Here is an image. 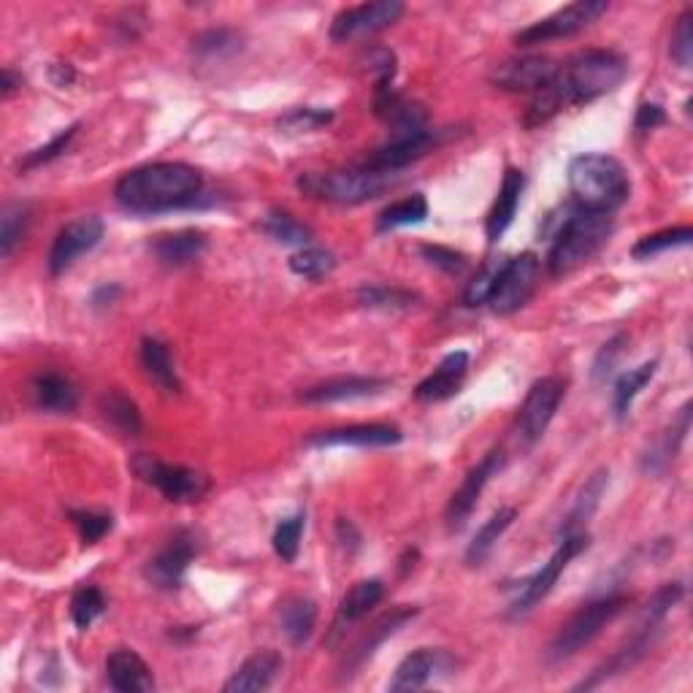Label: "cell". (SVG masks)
Here are the masks:
<instances>
[{"label":"cell","instance_id":"obj_40","mask_svg":"<svg viewBox=\"0 0 693 693\" xmlns=\"http://www.w3.org/2000/svg\"><path fill=\"white\" fill-rule=\"evenodd\" d=\"M691 239H693V230L689 228V225H683V228H666V230H659V234H651V236H645V239L636 241L632 255L636 260H651L655 258V255L666 253V249L689 247Z\"/></svg>","mask_w":693,"mask_h":693},{"label":"cell","instance_id":"obj_24","mask_svg":"<svg viewBox=\"0 0 693 693\" xmlns=\"http://www.w3.org/2000/svg\"><path fill=\"white\" fill-rule=\"evenodd\" d=\"M285 661L277 651H258L234 672V677L222 685L225 693H249L271 689L274 680L283 672Z\"/></svg>","mask_w":693,"mask_h":693},{"label":"cell","instance_id":"obj_28","mask_svg":"<svg viewBox=\"0 0 693 693\" xmlns=\"http://www.w3.org/2000/svg\"><path fill=\"white\" fill-rule=\"evenodd\" d=\"M383 596H385L383 580H360V583H355L353 588L345 593V598H341L339 617H336L334 636H330V640H336V636L345 632L341 626H349V623L364 621L368 612H372L379 602H383Z\"/></svg>","mask_w":693,"mask_h":693},{"label":"cell","instance_id":"obj_54","mask_svg":"<svg viewBox=\"0 0 693 693\" xmlns=\"http://www.w3.org/2000/svg\"><path fill=\"white\" fill-rule=\"evenodd\" d=\"M336 536H339L341 547H347L349 553L358 551V547H360L358 528H355L353 521H347V517H339V521H336Z\"/></svg>","mask_w":693,"mask_h":693},{"label":"cell","instance_id":"obj_2","mask_svg":"<svg viewBox=\"0 0 693 693\" xmlns=\"http://www.w3.org/2000/svg\"><path fill=\"white\" fill-rule=\"evenodd\" d=\"M628 77V60L612 49H585L558 66L553 85L564 106L591 103L617 90Z\"/></svg>","mask_w":693,"mask_h":693},{"label":"cell","instance_id":"obj_38","mask_svg":"<svg viewBox=\"0 0 693 693\" xmlns=\"http://www.w3.org/2000/svg\"><path fill=\"white\" fill-rule=\"evenodd\" d=\"M358 301L366 309H383V311H398V309H412L420 296L404 287H388V285H364L358 290Z\"/></svg>","mask_w":693,"mask_h":693},{"label":"cell","instance_id":"obj_8","mask_svg":"<svg viewBox=\"0 0 693 693\" xmlns=\"http://www.w3.org/2000/svg\"><path fill=\"white\" fill-rule=\"evenodd\" d=\"M539 274L542 264L534 253H523L517 258L504 260L488 296L491 309L496 315H512V311L523 309L534 296L536 285H539Z\"/></svg>","mask_w":693,"mask_h":693},{"label":"cell","instance_id":"obj_45","mask_svg":"<svg viewBox=\"0 0 693 693\" xmlns=\"http://www.w3.org/2000/svg\"><path fill=\"white\" fill-rule=\"evenodd\" d=\"M103 610H106L103 593L98 588H92V585H87V588L73 593L71 617H73V623H77L79 632H87V628L96 623V617L103 615Z\"/></svg>","mask_w":693,"mask_h":693},{"label":"cell","instance_id":"obj_5","mask_svg":"<svg viewBox=\"0 0 693 693\" xmlns=\"http://www.w3.org/2000/svg\"><path fill=\"white\" fill-rule=\"evenodd\" d=\"M396 182L393 174L366 171V168H349V171H326V174H304L298 179V187L306 196L317 201L339 204V206H358L383 196L388 187Z\"/></svg>","mask_w":693,"mask_h":693},{"label":"cell","instance_id":"obj_51","mask_svg":"<svg viewBox=\"0 0 693 693\" xmlns=\"http://www.w3.org/2000/svg\"><path fill=\"white\" fill-rule=\"evenodd\" d=\"M330 120H334V115L330 111H323V109H293L290 115H285L283 120H279V128L285 130H317L323 128V125H328Z\"/></svg>","mask_w":693,"mask_h":693},{"label":"cell","instance_id":"obj_39","mask_svg":"<svg viewBox=\"0 0 693 693\" xmlns=\"http://www.w3.org/2000/svg\"><path fill=\"white\" fill-rule=\"evenodd\" d=\"M30 206L28 204H6L0 211V255L9 258L14 247L20 245L22 236L28 234Z\"/></svg>","mask_w":693,"mask_h":693},{"label":"cell","instance_id":"obj_50","mask_svg":"<svg viewBox=\"0 0 693 693\" xmlns=\"http://www.w3.org/2000/svg\"><path fill=\"white\" fill-rule=\"evenodd\" d=\"M626 345H628V336L617 334L615 339H610L607 345L598 349L596 360H593V379H596V383H602V379H607L610 374L615 372L617 360H621L623 353H626Z\"/></svg>","mask_w":693,"mask_h":693},{"label":"cell","instance_id":"obj_30","mask_svg":"<svg viewBox=\"0 0 693 693\" xmlns=\"http://www.w3.org/2000/svg\"><path fill=\"white\" fill-rule=\"evenodd\" d=\"M607 483H610V472L607 469H598L596 474H591L588 483L583 485V491H580L577 502H574V507L570 515H566V521L561 523V536H570V534H577V531H585V526H588V521L593 517V512L598 509V504H602V496L604 491H607Z\"/></svg>","mask_w":693,"mask_h":693},{"label":"cell","instance_id":"obj_23","mask_svg":"<svg viewBox=\"0 0 693 693\" xmlns=\"http://www.w3.org/2000/svg\"><path fill=\"white\" fill-rule=\"evenodd\" d=\"M106 674H109L111 689L120 693L155 691L152 670H149L147 661L139 653L128 651V647H120V651H115L106 659Z\"/></svg>","mask_w":693,"mask_h":693},{"label":"cell","instance_id":"obj_29","mask_svg":"<svg viewBox=\"0 0 693 693\" xmlns=\"http://www.w3.org/2000/svg\"><path fill=\"white\" fill-rule=\"evenodd\" d=\"M442 659H445V655L428 651V647H420V651L409 653L407 659L396 666V674H393L388 689L393 693L420 691L423 685H428V680L439 672Z\"/></svg>","mask_w":693,"mask_h":693},{"label":"cell","instance_id":"obj_3","mask_svg":"<svg viewBox=\"0 0 693 693\" xmlns=\"http://www.w3.org/2000/svg\"><path fill=\"white\" fill-rule=\"evenodd\" d=\"M570 192L577 209L612 215L628 201L632 182L621 160L588 152L570 164Z\"/></svg>","mask_w":693,"mask_h":693},{"label":"cell","instance_id":"obj_14","mask_svg":"<svg viewBox=\"0 0 693 693\" xmlns=\"http://www.w3.org/2000/svg\"><path fill=\"white\" fill-rule=\"evenodd\" d=\"M504 464H507V455H504V449H493V453L485 455V458L479 461V464L474 466L469 474H466L464 483H461V488L453 493V498H449V504H447L449 531H461L466 526V521H469L474 507H477L479 496H483L485 485H488L491 479L504 469Z\"/></svg>","mask_w":693,"mask_h":693},{"label":"cell","instance_id":"obj_37","mask_svg":"<svg viewBox=\"0 0 693 693\" xmlns=\"http://www.w3.org/2000/svg\"><path fill=\"white\" fill-rule=\"evenodd\" d=\"M260 230L268 239L279 241V245H293V247H306L311 241V228L309 225L298 222L296 217L287 215V211H271L260 222Z\"/></svg>","mask_w":693,"mask_h":693},{"label":"cell","instance_id":"obj_27","mask_svg":"<svg viewBox=\"0 0 693 693\" xmlns=\"http://www.w3.org/2000/svg\"><path fill=\"white\" fill-rule=\"evenodd\" d=\"M279 632L287 636V642L296 647H304L311 640L317 626V604L306 596H287L277 610Z\"/></svg>","mask_w":693,"mask_h":693},{"label":"cell","instance_id":"obj_49","mask_svg":"<svg viewBox=\"0 0 693 693\" xmlns=\"http://www.w3.org/2000/svg\"><path fill=\"white\" fill-rule=\"evenodd\" d=\"M502 264L504 260H491V264H485L483 271H479L477 277H474L472 283L466 285V290H464V304L466 306L488 304V296H491L493 285H496L498 271H502Z\"/></svg>","mask_w":693,"mask_h":693},{"label":"cell","instance_id":"obj_12","mask_svg":"<svg viewBox=\"0 0 693 693\" xmlns=\"http://www.w3.org/2000/svg\"><path fill=\"white\" fill-rule=\"evenodd\" d=\"M404 14V3L398 0H379V3L353 6V9L339 11L330 22V39L336 43H347L355 39H368L379 30L390 28Z\"/></svg>","mask_w":693,"mask_h":693},{"label":"cell","instance_id":"obj_42","mask_svg":"<svg viewBox=\"0 0 693 693\" xmlns=\"http://www.w3.org/2000/svg\"><path fill=\"white\" fill-rule=\"evenodd\" d=\"M336 268L334 253L323 247H304L290 258V271L304 279H323Z\"/></svg>","mask_w":693,"mask_h":693},{"label":"cell","instance_id":"obj_33","mask_svg":"<svg viewBox=\"0 0 693 693\" xmlns=\"http://www.w3.org/2000/svg\"><path fill=\"white\" fill-rule=\"evenodd\" d=\"M689 430H691V404H685V407L680 409L677 420L672 423L670 430L664 434V439L659 442V447H655L653 453L645 455V469L647 472H664L666 466H670L674 461V455L680 453V447H683Z\"/></svg>","mask_w":693,"mask_h":693},{"label":"cell","instance_id":"obj_44","mask_svg":"<svg viewBox=\"0 0 693 693\" xmlns=\"http://www.w3.org/2000/svg\"><path fill=\"white\" fill-rule=\"evenodd\" d=\"M68 517L77 526L79 536H82V545H98L106 534H109L111 526H115V517L106 515V512H92V509H71Z\"/></svg>","mask_w":693,"mask_h":693},{"label":"cell","instance_id":"obj_56","mask_svg":"<svg viewBox=\"0 0 693 693\" xmlns=\"http://www.w3.org/2000/svg\"><path fill=\"white\" fill-rule=\"evenodd\" d=\"M0 87H3V98H9L11 92L17 90V87H22V79L17 77L14 71H9V68H6V71H3V85H0Z\"/></svg>","mask_w":693,"mask_h":693},{"label":"cell","instance_id":"obj_47","mask_svg":"<svg viewBox=\"0 0 693 693\" xmlns=\"http://www.w3.org/2000/svg\"><path fill=\"white\" fill-rule=\"evenodd\" d=\"M364 66L368 68V73H374L377 79V87L374 92L379 90H390L393 77H396V55L385 47H374L364 55Z\"/></svg>","mask_w":693,"mask_h":693},{"label":"cell","instance_id":"obj_7","mask_svg":"<svg viewBox=\"0 0 693 693\" xmlns=\"http://www.w3.org/2000/svg\"><path fill=\"white\" fill-rule=\"evenodd\" d=\"M130 469L136 472V477H141L143 483L155 485L168 502L174 504H192L201 502L209 493V477L196 469H187V466L166 464V461L155 458V455L139 453L130 461Z\"/></svg>","mask_w":693,"mask_h":693},{"label":"cell","instance_id":"obj_20","mask_svg":"<svg viewBox=\"0 0 693 693\" xmlns=\"http://www.w3.org/2000/svg\"><path fill=\"white\" fill-rule=\"evenodd\" d=\"M385 388H390V379L385 377H336L315 388L301 393L304 404H336V402H358V398L379 396Z\"/></svg>","mask_w":693,"mask_h":693},{"label":"cell","instance_id":"obj_41","mask_svg":"<svg viewBox=\"0 0 693 693\" xmlns=\"http://www.w3.org/2000/svg\"><path fill=\"white\" fill-rule=\"evenodd\" d=\"M239 49H241V36L228 28L206 30V33L192 39V52H196L198 58H209V60L228 58V55H236Z\"/></svg>","mask_w":693,"mask_h":693},{"label":"cell","instance_id":"obj_9","mask_svg":"<svg viewBox=\"0 0 693 693\" xmlns=\"http://www.w3.org/2000/svg\"><path fill=\"white\" fill-rule=\"evenodd\" d=\"M588 542L591 539H588V534H585V531H577V534H570V536H561L558 551L551 555V561H547V564L542 566L539 572L531 574L526 583L521 585V593H517V598L512 602V617L528 615V612L534 610L536 604H539L542 598H545L547 593L555 588L558 577L564 574L566 566H570V561L577 558V555L583 551H588Z\"/></svg>","mask_w":693,"mask_h":693},{"label":"cell","instance_id":"obj_26","mask_svg":"<svg viewBox=\"0 0 693 693\" xmlns=\"http://www.w3.org/2000/svg\"><path fill=\"white\" fill-rule=\"evenodd\" d=\"M30 396L33 404L43 412H55V415H66V412L77 409L79 393L68 377L58 372H41L36 374L30 383Z\"/></svg>","mask_w":693,"mask_h":693},{"label":"cell","instance_id":"obj_55","mask_svg":"<svg viewBox=\"0 0 693 693\" xmlns=\"http://www.w3.org/2000/svg\"><path fill=\"white\" fill-rule=\"evenodd\" d=\"M73 77H77V73H73V68L68 66V62H58V66H52V82L58 87L71 85Z\"/></svg>","mask_w":693,"mask_h":693},{"label":"cell","instance_id":"obj_43","mask_svg":"<svg viewBox=\"0 0 693 693\" xmlns=\"http://www.w3.org/2000/svg\"><path fill=\"white\" fill-rule=\"evenodd\" d=\"M304 526H306V515L304 512H298V515L285 517V521L277 526V531H274V551H277V555L285 561V564H293V561L298 558Z\"/></svg>","mask_w":693,"mask_h":693},{"label":"cell","instance_id":"obj_53","mask_svg":"<svg viewBox=\"0 0 693 693\" xmlns=\"http://www.w3.org/2000/svg\"><path fill=\"white\" fill-rule=\"evenodd\" d=\"M664 122H666V111L661 109L659 103H642L640 111H636V120H634L636 130H640V133L655 130V128H659V125H664Z\"/></svg>","mask_w":693,"mask_h":693},{"label":"cell","instance_id":"obj_46","mask_svg":"<svg viewBox=\"0 0 693 693\" xmlns=\"http://www.w3.org/2000/svg\"><path fill=\"white\" fill-rule=\"evenodd\" d=\"M77 130H79V125H71V128H66L62 133L55 136L47 147H39V149H33V152L24 155V160H20V171H30V168H39V166L52 164V160H58L60 155L71 147V141L77 139Z\"/></svg>","mask_w":693,"mask_h":693},{"label":"cell","instance_id":"obj_32","mask_svg":"<svg viewBox=\"0 0 693 693\" xmlns=\"http://www.w3.org/2000/svg\"><path fill=\"white\" fill-rule=\"evenodd\" d=\"M141 366L147 372V377L152 379L164 393H179L182 383H179V374L174 368V358L168 353V347L160 339H143L141 341Z\"/></svg>","mask_w":693,"mask_h":693},{"label":"cell","instance_id":"obj_52","mask_svg":"<svg viewBox=\"0 0 693 693\" xmlns=\"http://www.w3.org/2000/svg\"><path fill=\"white\" fill-rule=\"evenodd\" d=\"M420 255L428 260L430 266L442 268V271L447 274H461L466 268V258L461 253H455V249L449 247H439V245H423L420 247Z\"/></svg>","mask_w":693,"mask_h":693},{"label":"cell","instance_id":"obj_25","mask_svg":"<svg viewBox=\"0 0 693 693\" xmlns=\"http://www.w3.org/2000/svg\"><path fill=\"white\" fill-rule=\"evenodd\" d=\"M149 249L158 258V264H164L166 268H182L201 258L206 249V234L196 228L177 230V234H160L149 241Z\"/></svg>","mask_w":693,"mask_h":693},{"label":"cell","instance_id":"obj_11","mask_svg":"<svg viewBox=\"0 0 693 693\" xmlns=\"http://www.w3.org/2000/svg\"><path fill=\"white\" fill-rule=\"evenodd\" d=\"M566 383L561 377H545L531 385L526 402H523L521 415H517V436L526 447H534L545 436L547 426L553 423L555 412L564 402Z\"/></svg>","mask_w":693,"mask_h":693},{"label":"cell","instance_id":"obj_35","mask_svg":"<svg viewBox=\"0 0 693 693\" xmlns=\"http://www.w3.org/2000/svg\"><path fill=\"white\" fill-rule=\"evenodd\" d=\"M101 409H103L106 420H109L117 430H122L125 436L141 434V426H143L141 412H139V407H136L133 398L125 396L122 390L103 393Z\"/></svg>","mask_w":693,"mask_h":693},{"label":"cell","instance_id":"obj_4","mask_svg":"<svg viewBox=\"0 0 693 693\" xmlns=\"http://www.w3.org/2000/svg\"><path fill=\"white\" fill-rule=\"evenodd\" d=\"M612 234V217L598 215V211H585L577 206H566V217L558 222L553 234V247L547 255V268L553 277H564V274L577 271L585 266L604 241Z\"/></svg>","mask_w":693,"mask_h":693},{"label":"cell","instance_id":"obj_34","mask_svg":"<svg viewBox=\"0 0 693 693\" xmlns=\"http://www.w3.org/2000/svg\"><path fill=\"white\" fill-rule=\"evenodd\" d=\"M655 368H659V360H651V364L628 368L626 374L617 377L615 390H612V407H615L617 417H626L628 412H632L634 398L640 396V390L645 388L647 383H651Z\"/></svg>","mask_w":693,"mask_h":693},{"label":"cell","instance_id":"obj_16","mask_svg":"<svg viewBox=\"0 0 693 693\" xmlns=\"http://www.w3.org/2000/svg\"><path fill=\"white\" fill-rule=\"evenodd\" d=\"M558 73V62L547 55H526V58H509L502 66L493 68L491 82L498 90L507 92H531L542 90L545 85L553 82V77Z\"/></svg>","mask_w":693,"mask_h":693},{"label":"cell","instance_id":"obj_15","mask_svg":"<svg viewBox=\"0 0 693 693\" xmlns=\"http://www.w3.org/2000/svg\"><path fill=\"white\" fill-rule=\"evenodd\" d=\"M196 555H198L196 536L182 531V534L174 536V539L168 542V545L155 555V558L147 561V566H143V577H147L149 583L160 591H177L179 585L185 583V574L187 570H190Z\"/></svg>","mask_w":693,"mask_h":693},{"label":"cell","instance_id":"obj_19","mask_svg":"<svg viewBox=\"0 0 693 693\" xmlns=\"http://www.w3.org/2000/svg\"><path fill=\"white\" fill-rule=\"evenodd\" d=\"M404 439V430L390 423H360V426L323 430L311 436V447H393Z\"/></svg>","mask_w":693,"mask_h":693},{"label":"cell","instance_id":"obj_18","mask_svg":"<svg viewBox=\"0 0 693 693\" xmlns=\"http://www.w3.org/2000/svg\"><path fill=\"white\" fill-rule=\"evenodd\" d=\"M415 615H417V607H396V610L385 612V615L379 617L372 628H368L364 640H360L358 645L349 651L345 666H341V677H347V680L353 677V674L358 672L366 661L374 659V653L379 651V645H385V640H390V636L402 632L409 621H415Z\"/></svg>","mask_w":693,"mask_h":693},{"label":"cell","instance_id":"obj_57","mask_svg":"<svg viewBox=\"0 0 693 693\" xmlns=\"http://www.w3.org/2000/svg\"><path fill=\"white\" fill-rule=\"evenodd\" d=\"M117 293H120V287H111V290L109 287H101V290L96 293V304H111Z\"/></svg>","mask_w":693,"mask_h":693},{"label":"cell","instance_id":"obj_21","mask_svg":"<svg viewBox=\"0 0 693 693\" xmlns=\"http://www.w3.org/2000/svg\"><path fill=\"white\" fill-rule=\"evenodd\" d=\"M466 372H469V353L458 349V353H449L439 366L434 368V374H428L420 385L415 388V398L423 404L434 402H447L464 385Z\"/></svg>","mask_w":693,"mask_h":693},{"label":"cell","instance_id":"obj_6","mask_svg":"<svg viewBox=\"0 0 693 693\" xmlns=\"http://www.w3.org/2000/svg\"><path fill=\"white\" fill-rule=\"evenodd\" d=\"M628 604V596L617 593V596H604L596 602H588L585 607H580L564 626L558 628L555 640L551 642V661H566L572 655H577L585 645H591L598 634L604 632V626H610L623 607Z\"/></svg>","mask_w":693,"mask_h":693},{"label":"cell","instance_id":"obj_48","mask_svg":"<svg viewBox=\"0 0 693 693\" xmlns=\"http://www.w3.org/2000/svg\"><path fill=\"white\" fill-rule=\"evenodd\" d=\"M670 55L680 68H691V60H693V14H691V9H685L683 14H680L677 24H674Z\"/></svg>","mask_w":693,"mask_h":693},{"label":"cell","instance_id":"obj_17","mask_svg":"<svg viewBox=\"0 0 693 693\" xmlns=\"http://www.w3.org/2000/svg\"><path fill=\"white\" fill-rule=\"evenodd\" d=\"M439 141H442L439 130H428V128L415 136L393 139L390 143H385V147H379L377 152L368 155L360 168H366V171H377V174H393V177H396V171H402V168L417 164V160L426 158L428 152H434V149L439 147Z\"/></svg>","mask_w":693,"mask_h":693},{"label":"cell","instance_id":"obj_22","mask_svg":"<svg viewBox=\"0 0 693 693\" xmlns=\"http://www.w3.org/2000/svg\"><path fill=\"white\" fill-rule=\"evenodd\" d=\"M523 190H526V174L521 168H507L496 201H493L488 211V220H485V236H488L491 245H496L507 234V228L517 215V206H521Z\"/></svg>","mask_w":693,"mask_h":693},{"label":"cell","instance_id":"obj_36","mask_svg":"<svg viewBox=\"0 0 693 693\" xmlns=\"http://www.w3.org/2000/svg\"><path fill=\"white\" fill-rule=\"evenodd\" d=\"M428 217V201L423 192L402 198V201L390 204L388 209H383V215L377 217V230L379 234H388V230L407 228V225H417Z\"/></svg>","mask_w":693,"mask_h":693},{"label":"cell","instance_id":"obj_1","mask_svg":"<svg viewBox=\"0 0 693 693\" xmlns=\"http://www.w3.org/2000/svg\"><path fill=\"white\" fill-rule=\"evenodd\" d=\"M117 204L133 215L187 209L204 196V177L187 164H152L128 171L115 187Z\"/></svg>","mask_w":693,"mask_h":693},{"label":"cell","instance_id":"obj_31","mask_svg":"<svg viewBox=\"0 0 693 693\" xmlns=\"http://www.w3.org/2000/svg\"><path fill=\"white\" fill-rule=\"evenodd\" d=\"M515 517H517L515 507H502L493 512L488 521L483 523V528L474 534L469 547H466V566H472V570L483 566L485 561H488V555L493 553V547H496V542L504 536V531L515 523Z\"/></svg>","mask_w":693,"mask_h":693},{"label":"cell","instance_id":"obj_10","mask_svg":"<svg viewBox=\"0 0 693 693\" xmlns=\"http://www.w3.org/2000/svg\"><path fill=\"white\" fill-rule=\"evenodd\" d=\"M607 0H577V3L564 6V9L553 11L545 20L528 24L526 30L515 36L521 47H534V43H547L555 39H570V36L580 33V30L591 28L602 14H607Z\"/></svg>","mask_w":693,"mask_h":693},{"label":"cell","instance_id":"obj_13","mask_svg":"<svg viewBox=\"0 0 693 693\" xmlns=\"http://www.w3.org/2000/svg\"><path fill=\"white\" fill-rule=\"evenodd\" d=\"M101 239H103L101 217L87 215V217H79V220L68 222L66 228L58 234V239H55L52 249H49V260H47L49 274H52V277L66 274L68 268L82 258L85 253H90V249H96L98 245H101Z\"/></svg>","mask_w":693,"mask_h":693}]
</instances>
